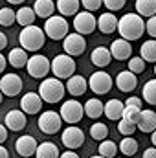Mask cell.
Segmentation results:
<instances>
[{"label":"cell","instance_id":"1","mask_svg":"<svg viewBox=\"0 0 156 158\" xmlns=\"http://www.w3.org/2000/svg\"><path fill=\"white\" fill-rule=\"evenodd\" d=\"M117 31H119L121 39L129 40V42L130 40H138L143 35V31H145V20L138 13H125L119 19Z\"/></svg>","mask_w":156,"mask_h":158},{"label":"cell","instance_id":"2","mask_svg":"<svg viewBox=\"0 0 156 158\" xmlns=\"http://www.w3.org/2000/svg\"><path fill=\"white\" fill-rule=\"evenodd\" d=\"M18 42H20V48H24L26 52H37L46 42V33H44V30H40L35 24L26 26L18 33Z\"/></svg>","mask_w":156,"mask_h":158},{"label":"cell","instance_id":"3","mask_svg":"<svg viewBox=\"0 0 156 158\" xmlns=\"http://www.w3.org/2000/svg\"><path fill=\"white\" fill-rule=\"evenodd\" d=\"M64 92H66V85L61 83V79L57 77H48L42 79V83L39 85V94L42 98L44 103H59L63 98H64Z\"/></svg>","mask_w":156,"mask_h":158},{"label":"cell","instance_id":"4","mask_svg":"<svg viewBox=\"0 0 156 158\" xmlns=\"http://www.w3.org/2000/svg\"><path fill=\"white\" fill-rule=\"evenodd\" d=\"M51 72H53V77L57 79H70L76 74V61H74V57L68 55V53L55 55L53 61H51Z\"/></svg>","mask_w":156,"mask_h":158},{"label":"cell","instance_id":"5","mask_svg":"<svg viewBox=\"0 0 156 158\" xmlns=\"http://www.w3.org/2000/svg\"><path fill=\"white\" fill-rule=\"evenodd\" d=\"M44 33H46V37L53 40H64V37L68 35V20L63 15H53V17L46 19Z\"/></svg>","mask_w":156,"mask_h":158},{"label":"cell","instance_id":"6","mask_svg":"<svg viewBox=\"0 0 156 158\" xmlns=\"http://www.w3.org/2000/svg\"><path fill=\"white\" fill-rule=\"evenodd\" d=\"M26 70H28V74H30L31 77L44 79L50 72H51V61H50L48 57H44V55L35 53V55H31V57L28 59Z\"/></svg>","mask_w":156,"mask_h":158},{"label":"cell","instance_id":"7","mask_svg":"<svg viewBox=\"0 0 156 158\" xmlns=\"http://www.w3.org/2000/svg\"><path fill=\"white\" fill-rule=\"evenodd\" d=\"M112 85H114V79H112V76H110L109 72H105V70L94 72V74L90 76V79H88V88H90L94 94H97V96L109 94L110 88H112Z\"/></svg>","mask_w":156,"mask_h":158},{"label":"cell","instance_id":"8","mask_svg":"<svg viewBox=\"0 0 156 158\" xmlns=\"http://www.w3.org/2000/svg\"><path fill=\"white\" fill-rule=\"evenodd\" d=\"M63 121L74 125V123H79L83 116H84V105H81L77 99H68L61 105V110H59Z\"/></svg>","mask_w":156,"mask_h":158},{"label":"cell","instance_id":"9","mask_svg":"<svg viewBox=\"0 0 156 158\" xmlns=\"http://www.w3.org/2000/svg\"><path fill=\"white\" fill-rule=\"evenodd\" d=\"M96 28H97V19L92 15V11L83 9L74 17V30H76V33L90 35Z\"/></svg>","mask_w":156,"mask_h":158},{"label":"cell","instance_id":"10","mask_svg":"<svg viewBox=\"0 0 156 158\" xmlns=\"http://www.w3.org/2000/svg\"><path fill=\"white\" fill-rule=\"evenodd\" d=\"M37 123H39L40 132H44V134H55L63 127V118L55 110H46V112L40 114V118Z\"/></svg>","mask_w":156,"mask_h":158},{"label":"cell","instance_id":"11","mask_svg":"<svg viewBox=\"0 0 156 158\" xmlns=\"http://www.w3.org/2000/svg\"><path fill=\"white\" fill-rule=\"evenodd\" d=\"M61 142H63V145L66 147V149H79L83 143H84V132L76 127V125H70V127H66L64 131H63V134H61Z\"/></svg>","mask_w":156,"mask_h":158},{"label":"cell","instance_id":"12","mask_svg":"<svg viewBox=\"0 0 156 158\" xmlns=\"http://www.w3.org/2000/svg\"><path fill=\"white\" fill-rule=\"evenodd\" d=\"M0 90L7 98H15L22 92V79L18 74H4L0 79Z\"/></svg>","mask_w":156,"mask_h":158},{"label":"cell","instance_id":"13","mask_svg":"<svg viewBox=\"0 0 156 158\" xmlns=\"http://www.w3.org/2000/svg\"><path fill=\"white\" fill-rule=\"evenodd\" d=\"M84 48H86V40H84V35H81V33H70V35H66L64 40H63L64 53H68L72 57L83 55Z\"/></svg>","mask_w":156,"mask_h":158},{"label":"cell","instance_id":"14","mask_svg":"<svg viewBox=\"0 0 156 158\" xmlns=\"http://www.w3.org/2000/svg\"><path fill=\"white\" fill-rule=\"evenodd\" d=\"M40 109H42V98L39 92H26L20 98V110L22 112L33 116V114H39Z\"/></svg>","mask_w":156,"mask_h":158},{"label":"cell","instance_id":"15","mask_svg":"<svg viewBox=\"0 0 156 158\" xmlns=\"http://www.w3.org/2000/svg\"><path fill=\"white\" fill-rule=\"evenodd\" d=\"M37 147H39L37 140H35L33 136H30V134H22V136H18L17 142H15L17 153H18L20 156H24V158L33 156V155L37 153Z\"/></svg>","mask_w":156,"mask_h":158},{"label":"cell","instance_id":"16","mask_svg":"<svg viewBox=\"0 0 156 158\" xmlns=\"http://www.w3.org/2000/svg\"><path fill=\"white\" fill-rule=\"evenodd\" d=\"M4 125L11 131V132H20L28 121H26V112L22 110H9L6 116H4Z\"/></svg>","mask_w":156,"mask_h":158},{"label":"cell","instance_id":"17","mask_svg":"<svg viewBox=\"0 0 156 158\" xmlns=\"http://www.w3.org/2000/svg\"><path fill=\"white\" fill-rule=\"evenodd\" d=\"M110 53H112V57L116 61H127L132 55V46H130L129 40L116 39V40H112V44H110Z\"/></svg>","mask_w":156,"mask_h":158},{"label":"cell","instance_id":"18","mask_svg":"<svg viewBox=\"0 0 156 158\" xmlns=\"http://www.w3.org/2000/svg\"><path fill=\"white\" fill-rule=\"evenodd\" d=\"M116 86H117V90H121V92H125V94L132 92V90L138 86V77H136V74H132L130 70L119 72L117 77H116Z\"/></svg>","mask_w":156,"mask_h":158},{"label":"cell","instance_id":"19","mask_svg":"<svg viewBox=\"0 0 156 158\" xmlns=\"http://www.w3.org/2000/svg\"><path fill=\"white\" fill-rule=\"evenodd\" d=\"M90 61L94 66H97L99 70L109 66L110 61H112V53H110V48H105V46H96L90 53Z\"/></svg>","mask_w":156,"mask_h":158},{"label":"cell","instance_id":"20","mask_svg":"<svg viewBox=\"0 0 156 158\" xmlns=\"http://www.w3.org/2000/svg\"><path fill=\"white\" fill-rule=\"evenodd\" d=\"M117 24H119V19H116V15H114L112 11L103 13V15H99V19H97V28H99V31H101V33H107V35L116 31Z\"/></svg>","mask_w":156,"mask_h":158},{"label":"cell","instance_id":"21","mask_svg":"<svg viewBox=\"0 0 156 158\" xmlns=\"http://www.w3.org/2000/svg\"><path fill=\"white\" fill-rule=\"evenodd\" d=\"M86 88H88V81L83 77V76H77V74H74L72 77L66 81V92H70L72 96H83L84 92H86Z\"/></svg>","mask_w":156,"mask_h":158},{"label":"cell","instance_id":"22","mask_svg":"<svg viewBox=\"0 0 156 158\" xmlns=\"http://www.w3.org/2000/svg\"><path fill=\"white\" fill-rule=\"evenodd\" d=\"M123 110H125V103L119 99H109L105 103V116L110 121H119L123 118Z\"/></svg>","mask_w":156,"mask_h":158},{"label":"cell","instance_id":"23","mask_svg":"<svg viewBox=\"0 0 156 158\" xmlns=\"http://www.w3.org/2000/svg\"><path fill=\"white\" fill-rule=\"evenodd\" d=\"M138 129L142 132H153L156 131V112L154 110H142V116L138 119Z\"/></svg>","mask_w":156,"mask_h":158},{"label":"cell","instance_id":"24","mask_svg":"<svg viewBox=\"0 0 156 158\" xmlns=\"http://www.w3.org/2000/svg\"><path fill=\"white\" fill-rule=\"evenodd\" d=\"M84 114L90 119H97L105 114V105L99 101V98H90L84 103Z\"/></svg>","mask_w":156,"mask_h":158},{"label":"cell","instance_id":"25","mask_svg":"<svg viewBox=\"0 0 156 158\" xmlns=\"http://www.w3.org/2000/svg\"><path fill=\"white\" fill-rule=\"evenodd\" d=\"M28 53L24 48H13L7 55V63L13 66V68H24L28 64Z\"/></svg>","mask_w":156,"mask_h":158},{"label":"cell","instance_id":"26","mask_svg":"<svg viewBox=\"0 0 156 158\" xmlns=\"http://www.w3.org/2000/svg\"><path fill=\"white\" fill-rule=\"evenodd\" d=\"M57 9L63 17H76L81 7V0H57Z\"/></svg>","mask_w":156,"mask_h":158},{"label":"cell","instance_id":"27","mask_svg":"<svg viewBox=\"0 0 156 158\" xmlns=\"http://www.w3.org/2000/svg\"><path fill=\"white\" fill-rule=\"evenodd\" d=\"M55 7H57V6L53 4V0H35V4H33V9H35L37 17H40V19H50V17H53Z\"/></svg>","mask_w":156,"mask_h":158},{"label":"cell","instance_id":"28","mask_svg":"<svg viewBox=\"0 0 156 158\" xmlns=\"http://www.w3.org/2000/svg\"><path fill=\"white\" fill-rule=\"evenodd\" d=\"M35 17H37L35 9H33V7H28V6H22V7L17 11V22H18L22 28H26V26H33Z\"/></svg>","mask_w":156,"mask_h":158},{"label":"cell","instance_id":"29","mask_svg":"<svg viewBox=\"0 0 156 158\" xmlns=\"http://www.w3.org/2000/svg\"><path fill=\"white\" fill-rule=\"evenodd\" d=\"M37 158H61V153H59V147L51 142H42L37 147V153H35Z\"/></svg>","mask_w":156,"mask_h":158},{"label":"cell","instance_id":"30","mask_svg":"<svg viewBox=\"0 0 156 158\" xmlns=\"http://www.w3.org/2000/svg\"><path fill=\"white\" fill-rule=\"evenodd\" d=\"M136 13L142 17H154L156 15V0H136Z\"/></svg>","mask_w":156,"mask_h":158},{"label":"cell","instance_id":"31","mask_svg":"<svg viewBox=\"0 0 156 158\" xmlns=\"http://www.w3.org/2000/svg\"><path fill=\"white\" fill-rule=\"evenodd\" d=\"M140 57H143L145 63H156V39L145 40L140 48Z\"/></svg>","mask_w":156,"mask_h":158},{"label":"cell","instance_id":"32","mask_svg":"<svg viewBox=\"0 0 156 158\" xmlns=\"http://www.w3.org/2000/svg\"><path fill=\"white\" fill-rule=\"evenodd\" d=\"M119 153H123L125 156H134L138 153V142L130 136H125L119 143Z\"/></svg>","mask_w":156,"mask_h":158},{"label":"cell","instance_id":"33","mask_svg":"<svg viewBox=\"0 0 156 158\" xmlns=\"http://www.w3.org/2000/svg\"><path fill=\"white\" fill-rule=\"evenodd\" d=\"M117 149H119V145H116L112 140H103V142H99L97 153H99L101 156H105V158H116Z\"/></svg>","mask_w":156,"mask_h":158},{"label":"cell","instance_id":"34","mask_svg":"<svg viewBox=\"0 0 156 158\" xmlns=\"http://www.w3.org/2000/svg\"><path fill=\"white\" fill-rule=\"evenodd\" d=\"M90 136L96 140V142H103L109 138V127L105 123H92L90 127Z\"/></svg>","mask_w":156,"mask_h":158},{"label":"cell","instance_id":"35","mask_svg":"<svg viewBox=\"0 0 156 158\" xmlns=\"http://www.w3.org/2000/svg\"><path fill=\"white\" fill-rule=\"evenodd\" d=\"M143 99L149 103V105H156V79H151L143 85Z\"/></svg>","mask_w":156,"mask_h":158},{"label":"cell","instance_id":"36","mask_svg":"<svg viewBox=\"0 0 156 158\" xmlns=\"http://www.w3.org/2000/svg\"><path fill=\"white\" fill-rule=\"evenodd\" d=\"M17 22V11H13L11 7H2L0 9V26L9 28Z\"/></svg>","mask_w":156,"mask_h":158},{"label":"cell","instance_id":"37","mask_svg":"<svg viewBox=\"0 0 156 158\" xmlns=\"http://www.w3.org/2000/svg\"><path fill=\"white\" fill-rule=\"evenodd\" d=\"M142 116V107H136V105H125V110H123V118L132 121L138 125V119Z\"/></svg>","mask_w":156,"mask_h":158},{"label":"cell","instance_id":"38","mask_svg":"<svg viewBox=\"0 0 156 158\" xmlns=\"http://www.w3.org/2000/svg\"><path fill=\"white\" fill-rule=\"evenodd\" d=\"M136 129H138L136 123H132V121H129V119H125V118H121L119 123H117V131H119V134H123V136H132Z\"/></svg>","mask_w":156,"mask_h":158},{"label":"cell","instance_id":"39","mask_svg":"<svg viewBox=\"0 0 156 158\" xmlns=\"http://www.w3.org/2000/svg\"><path fill=\"white\" fill-rule=\"evenodd\" d=\"M129 70L132 72V74H142L143 70H145V61H143V57H130L129 59Z\"/></svg>","mask_w":156,"mask_h":158},{"label":"cell","instance_id":"40","mask_svg":"<svg viewBox=\"0 0 156 158\" xmlns=\"http://www.w3.org/2000/svg\"><path fill=\"white\" fill-rule=\"evenodd\" d=\"M81 6L86 11H97L103 6V0H81Z\"/></svg>","mask_w":156,"mask_h":158},{"label":"cell","instance_id":"41","mask_svg":"<svg viewBox=\"0 0 156 158\" xmlns=\"http://www.w3.org/2000/svg\"><path fill=\"white\" fill-rule=\"evenodd\" d=\"M103 6L109 11H119L125 6V0H103Z\"/></svg>","mask_w":156,"mask_h":158},{"label":"cell","instance_id":"42","mask_svg":"<svg viewBox=\"0 0 156 158\" xmlns=\"http://www.w3.org/2000/svg\"><path fill=\"white\" fill-rule=\"evenodd\" d=\"M145 31H147L153 39H156V15L151 17V19L145 22Z\"/></svg>","mask_w":156,"mask_h":158},{"label":"cell","instance_id":"43","mask_svg":"<svg viewBox=\"0 0 156 158\" xmlns=\"http://www.w3.org/2000/svg\"><path fill=\"white\" fill-rule=\"evenodd\" d=\"M125 105H136V107H142V98H138V96H130V98H127Z\"/></svg>","mask_w":156,"mask_h":158},{"label":"cell","instance_id":"44","mask_svg":"<svg viewBox=\"0 0 156 158\" xmlns=\"http://www.w3.org/2000/svg\"><path fill=\"white\" fill-rule=\"evenodd\" d=\"M7 131H9V129L0 123V143H4V142L7 140Z\"/></svg>","mask_w":156,"mask_h":158},{"label":"cell","instance_id":"45","mask_svg":"<svg viewBox=\"0 0 156 158\" xmlns=\"http://www.w3.org/2000/svg\"><path fill=\"white\" fill-rule=\"evenodd\" d=\"M143 158H156V147H149L143 151Z\"/></svg>","mask_w":156,"mask_h":158},{"label":"cell","instance_id":"46","mask_svg":"<svg viewBox=\"0 0 156 158\" xmlns=\"http://www.w3.org/2000/svg\"><path fill=\"white\" fill-rule=\"evenodd\" d=\"M61 158H79L77 153H74L72 149H68L66 153H61Z\"/></svg>","mask_w":156,"mask_h":158},{"label":"cell","instance_id":"47","mask_svg":"<svg viewBox=\"0 0 156 158\" xmlns=\"http://www.w3.org/2000/svg\"><path fill=\"white\" fill-rule=\"evenodd\" d=\"M6 66H7V57H4V55L0 53V74L6 70Z\"/></svg>","mask_w":156,"mask_h":158},{"label":"cell","instance_id":"48","mask_svg":"<svg viewBox=\"0 0 156 158\" xmlns=\"http://www.w3.org/2000/svg\"><path fill=\"white\" fill-rule=\"evenodd\" d=\"M6 46H7V37H6V33L0 31V50H4Z\"/></svg>","mask_w":156,"mask_h":158},{"label":"cell","instance_id":"49","mask_svg":"<svg viewBox=\"0 0 156 158\" xmlns=\"http://www.w3.org/2000/svg\"><path fill=\"white\" fill-rule=\"evenodd\" d=\"M0 158H9V153H7V149L0 143Z\"/></svg>","mask_w":156,"mask_h":158},{"label":"cell","instance_id":"50","mask_svg":"<svg viewBox=\"0 0 156 158\" xmlns=\"http://www.w3.org/2000/svg\"><path fill=\"white\" fill-rule=\"evenodd\" d=\"M7 4H13V6H18V4H24L26 0H6Z\"/></svg>","mask_w":156,"mask_h":158},{"label":"cell","instance_id":"51","mask_svg":"<svg viewBox=\"0 0 156 158\" xmlns=\"http://www.w3.org/2000/svg\"><path fill=\"white\" fill-rule=\"evenodd\" d=\"M151 142H153V145L156 147V131H153V132H151Z\"/></svg>","mask_w":156,"mask_h":158},{"label":"cell","instance_id":"52","mask_svg":"<svg viewBox=\"0 0 156 158\" xmlns=\"http://www.w3.org/2000/svg\"><path fill=\"white\" fill-rule=\"evenodd\" d=\"M2 99H4V94H2V90H0V103H2Z\"/></svg>","mask_w":156,"mask_h":158},{"label":"cell","instance_id":"53","mask_svg":"<svg viewBox=\"0 0 156 158\" xmlns=\"http://www.w3.org/2000/svg\"><path fill=\"white\" fill-rule=\"evenodd\" d=\"M90 158H105V156H101V155H96V156H90Z\"/></svg>","mask_w":156,"mask_h":158},{"label":"cell","instance_id":"54","mask_svg":"<svg viewBox=\"0 0 156 158\" xmlns=\"http://www.w3.org/2000/svg\"><path fill=\"white\" fill-rule=\"evenodd\" d=\"M154 76H156V64H154Z\"/></svg>","mask_w":156,"mask_h":158}]
</instances>
